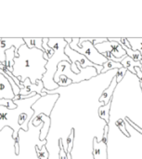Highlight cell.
<instances>
[{
  "label": "cell",
  "mask_w": 142,
  "mask_h": 159,
  "mask_svg": "<svg viewBox=\"0 0 142 159\" xmlns=\"http://www.w3.org/2000/svg\"><path fill=\"white\" fill-rule=\"evenodd\" d=\"M19 58L14 59L13 75L21 83L27 78L32 84H35L37 80H42L47 72L46 65L47 61L44 59V51L38 48H29L26 45L20 47L18 50Z\"/></svg>",
  "instance_id": "obj_1"
},
{
  "label": "cell",
  "mask_w": 142,
  "mask_h": 159,
  "mask_svg": "<svg viewBox=\"0 0 142 159\" xmlns=\"http://www.w3.org/2000/svg\"><path fill=\"white\" fill-rule=\"evenodd\" d=\"M68 44L64 38H49L48 46L55 51L52 58L47 61L46 65L47 72L43 76L44 87L47 90L53 91L59 88V85L54 81V75L58 70V64L60 61H67L71 63L69 57L65 54V48Z\"/></svg>",
  "instance_id": "obj_2"
},
{
  "label": "cell",
  "mask_w": 142,
  "mask_h": 159,
  "mask_svg": "<svg viewBox=\"0 0 142 159\" xmlns=\"http://www.w3.org/2000/svg\"><path fill=\"white\" fill-rule=\"evenodd\" d=\"M42 97L39 94H36V96L34 97V100L31 102L30 99H24V100H17V101H13L14 103L17 105L16 109L13 110H9L4 106H0V131L2 130V129L5 126H8L10 127V129H13V140L15 141V143H19V131L21 129V127L19 124V116L21 113L23 112H27V111H31L33 110V103L35 102L36 101L40 100Z\"/></svg>",
  "instance_id": "obj_3"
},
{
  "label": "cell",
  "mask_w": 142,
  "mask_h": 159,
  "mask_svg": "<svg viewBox=\"0 0 142 159\" xmlns=\"http://www.w3.org/2000/svg\"><path fill=\"white\" fill-rule=\"evenodd\" d=\"M79 39H80V37H75L73 39V42L70 44V47L72 49L86 56L89 61H91L92 63H94L96 65L103 66V64L108 61V59L105 56H103L102 54H100L91 42H89V41L83 42L82 45L80 47H78Z\"/></svg>",
  "instance_id": "obj_4"
},
{
  "label": "cell",
  "mask_w": 142,
  "mask_h": 159,
  "mask_svg": "<svg viewBox=\"0 0 142 159\" xmlns=\"http://www.w3.org/2000/svg\"><path fill=\"white\" fill-rule=\"evenodd\" d=\"M95 48H97V50L100 53V54H104V53H108L111 52L115 58L120 59L122 57L126 56V52L124 50V48H122V46L115 42V41H107L99 45H96Z\"/></svg>",
  "instance_id": "obj_5"
},
{
  "label": "cell",
  "mask_w": 142,
  "mask_h": 159,
  "mask_svg": "<svg viewBox=\"0 0 142 159\" xmlns=\"http://www.w3.org/2000/svg\"><path fill=\"white\" fill-rule=\"evenodd\" d=\"M108 125L105 126L103 138L100 142H98V139L93 140V155L95 159H108L107 157V143H108Z\"/></svg>",
  "instance_id": "obj_6"
},
{
  "label": "cell",
  "mask_w": 142,
  "mask_h": 159,
  "mask_svg": "<svg viewBox=\"0 0 142 159\" xmlns=\"http://www.w3.org/2000/svg\"><path fill=\"white\" fill-rule=\"evenodd\" d=\"M25 45L23 38H2L0 42V61L5 64L6 62V51L12 47H15L17 52L21 46Z\"/></svg>",
  "instance_id": "obj_7"
},
{
  "label": "cell",
  "mask_w": 142,
  "mask_h": 159,
  "mask_svg": "<svg viewBox=\"0 0 142 159\" xmlns=\"http://www.w3.org/2000/svg\"><path fill=\"white\" fill-rule=\"evenodd\" d=\"M22 84L24 86V89L22 90H20V96H27L33 92H35L36 94H39L41 97L47 96V93L43 92V89H45V87H44V83L42 80H37L35 84H32L31 80L29 78H27Z\"/></svg>",
  "instance_id": "obj_8"
},
{
  "label": "cell",
  "mask_w": 142,
  "mask_h": 159,
  "mask_svg": "<svg viewBox=\"0 0 142 159\" xmlns=\"http://www.w3.org/2000/svg\"><path fill=\"white\" fill-rule=\"evenodd\" d=\"M30 122L33 123V126H40L43 122H44V125H43V128L41 129L40 130V140L41 141H46V137L47 135L48 134V131L50 129V117L47 116L46 114H39L35 118L32 119Z\"/></svg>",
  "instance_id": "obj_9"
},
{
  "label": "cell",
  "mask_w": 142,
  "mask_h": 159,
  "mask_svg": "<svg viewBox=\"0 0 142 159\" xmlns=\"http://www.w3.org/2000/svg\"><path fill=\"white\" fill-rule=\"evenodd\" d=\"M14 98L15 94L9 81L4 76V75L0 74V100H14Z\"/></svg>",
  "instance_id": "obj_10"
},
{
  "label": "cell",
  "mask_w": 142,
  "mask_h": 159,
  "mask_svg": "<svg viewBox=\"0 0 142 159\" xmlns=\"http://www.w3.org/2000/svg\"><path fill=\"white\" fill-rule=\"evenodd\" d=\"M117 82H116V78H115V75L113 77L111 83H110V86L102 92L101 96L100 97V102H102L104 105L108 104L110 102H112V97H113V94L114 92V89H116V86H117Z\"/></svg>",
  "instance_id": "obj_11"
},
{
  "label": "cell",
  "mask_w": 142,
  "mask_h": 159,
  "mask_svg": "<svg viewBox=\"0 0 142 159\" xmlns=\"http://www.w3.org/2000/svg\"><path fill=\"white\" fill-rule=\"evenodd\" d=\"M19 53L17 52L15 47L10 48L9 49H7L6 51V62L5 65L7 67V69L11 72L13 74V70H14V59L15 58H19Z\"/></svg>",
  "instance_id": "obj_12"
},
{
  "label": "cell",
  "mask_w": 142,
  "mask_h": 159,
  "mask_svg": "<svg viewBox=\"0 0 142 159\" xmlns=\"http://www.w3.org/2000/svg\"><path fill=\"white\" fill-rule=\"evenodd\" d=\"M121 64H122L125 68H126L127 70H129L133 75H136L135 67H140V69L141 70L142 72L141 62H140V61H134L132 58H130V57L127 56V55L124 58V60L122 61Z\"/></svg>",
  "instance_id": "obj_13"
},
{
  "label": "cell",
  "mask_w": 142,
  "mask_h": 159,
  "mask_svg": "<svg viewBox=\"0 0 142 159\" xmlns=\"http://www.w3.org/2000/svg\"><path fill=\"white\" fill-rule=\"evenodd\" d=\"M23 39H24L25 45L29 48H38V49L44 51V48H43V40H44V38H28V37H25Z\"/></svg>",
  "instance_id": "obj_14"
},
{
  "label": "cell",
  "mask_w": 142,
  "mask_h": 159,
  "mask_svg": "<svg viewBox=\"0 0 142 159\" xmlns=\"http://www.w3.org/2000/svg\"><path fill=\"white\" fill-rule=\"evenodd\" d=\"M112 102H110L106 105H102L99 108V116L101 119L106 121V124H110V109H111Z\"/></svg>",
  "instance_id": "obj_15"
},
{
  "label": "cell",
  "mask_w": 142,
  "mask_h": 159,
  "mask_svg": "<svg viewBox=\"0 0 142 159\" xmlns=\"http://www.w3.org/2000/svg\"><path fill=\"white\" fill-rule=\"evenodd\" d=\"M48 40H49V38H44V40H43V48H44V51H45L43 57L47 61H48L50 58H52L54 53H55L53 48H51L48 46Z\"/></svg>",
  "instance_id": "obj_16"
},
{
  "label": "cell",
  "mask_w": 142,
  "mask_h": 159,
  "mask_svg": "<svg viewBox=\"0 0 142 159\" xmlns=\"http://www.w3.org/2000/svg\"><path fill=\"white\" fill-rule=\"evenodd\" d=\"M123 67H124V66H123L121 63H119V62H115V61H113L108 60V61H107V62H105V63L103 64V69H102L101 74H105V73H107V72H108V71H110V70L121 69V68H123Z\"/></svg>",
  "instance_id": "obj_17"
},
{
  "label": "cell",
  "mask_w": 142,
  "mask_h": 159,
  "mask_svg": "<svg viewBox=\"0 0 142 159\" xmlns=\"http://www.w3.org/2000/svg\"><path fill=\"white\" fill-rule=\"evenodd\" d=\"M122 48H123L124 50L126 52V55L129 56L130 58H132L134 61H140L142 60V56L140 51H138V50H133L132 48H128L126 47V46H122Z\"/></svg>",
  "instance_id": "obj_18"
},
{
  "label": "cell",
  "mask_w": 142,
  "mask_h": 159,
  "mask_svg": "<svg viewBox=\"0 0 142 159\" xmlns=\"http://www.w3.org/2000/svg\"><path fill=\"white\" fill-rule=\"evenodd\" d=\"M130 46H131V48L133 50H138L140 52L142 56V38H132V37H129L127 38Z\"/></svg>",
  "instance_id": "obj_19"
},
{
  "label": "cell",
  "mask_w": 142,
  "mask_h": 159,
  "mask_svg": "<svg viewBox=\"0 0 142 159\" xmlns=\"http://www.w3.org/2000/svg\"><path fill=\"white\" fill-rule=\"evenodd\" d=\"M35 153L39 159H48L49 157V153L46 148V145L42 147L40 145H35Z\"/></svg>",
  "instance_id": "obj_20"
},
{
  "label": "cell",
  "mask_w": 142,
  "mask_h": 159,
  "mask_svg": "<svg viewBox=\"0 0 142 159\" xmlns=\"http://www.w3.org/2000/svg\"><path fill=\"white\" fill-rule=\"evenodd\" d=\"M0 106H4L9 110H13V109L17 108V105L14 103L13 100H7V99L0 100Z\"/></svg>",
  "instance_id": "obj_21"
},
{
  "label": "cell",
  "mask_w": 142,
  "mask_h": 159,
  "mask_svg": "<svg viewBox=\"0 0 142 159\" xmlns=\"http://www.w3.org/2000/svg\"><path fill=\"white\" fill-rule=\"evenodd\" d=\"M108 40H109V41H115V42L119 43L121 46H126V47H127L128 48H131V46H130V44H129V42H128V40H127L126 37H120V38L109 37Z\"/></svg>",
  "instance_id": "obj_22"
},
{
  "label": "cell",
  "mask_w": 142,
  "mask_h": 159,
  "mask_svg": "<svg viewBox=\"0 0 142 159\" xmlns=\"http://www.w3.org/2000/svg\"><path fill=\"white\" fill-rule=\"evenodd\" d=\"M73 139H74V130H73V129L71 130V133L69 134V136H68V138H67V145H68V152H67V154L68 153H71L72 154V152H73Z\"/></svg>",
  "instance_id": "obj_23"
},
{
  "label": "cell",
  "mask_w": 142,
  "mask_h": 159,
  "mask_svg": "<svg viewBox=\"0 0 142 159\" xmlns=\"http://www.w3.org/2000/svg\"><path fill=\"white\" fill-rule=\"evenodd\" d=\"M72 83H73V81L65 75H60L59 77V83H58L59 87H67V86L71 85Z\"/></svg>",
  "instance_id": "obj_24"
},
{
  "label": "cell",
  "mask_w": 142,
  "mask_h": 159,
  "mask_svg": "<svg viewBox=\"0 0 142 159\" xmlns=\"http://www.w3.org/2000/svg\"><path fill=\"white\" fill-rule=\"evenodd\" d=\"M126 72H127V69L125 68V67H123L121 69H118V71H117V73L115 75V78H116V82L117 83H119V82L122 81V79L124 78V76H125V75H126Z\"/></svg>",
  "instance_id": "obj_25"
},
{
  "label": "cell",
  "mask_w": 142,
  "mask_h": 159,
  "mask_svg": "<svg viewBox=\"0 0 142 159\" xmlns=\"http://www.w3.org/2000/svg\"><path fill=\"white\" fill-rule=\"evenodd\" d=\"M116 124H117V127L119 128V129H120L123 133H125L126 136L129 137V133L127 132L126 128V121H125L124 119H119L118 122H117Z\"/></svg>",
  "instance_id": "obj_26"
},
{
  "label": "cell",
  "mask_w": 142,
  "mask_h": 159,
  "mask_svg": "<svg viewBox=\"0 0 142 159\" xmlns=\"http://www.w3.org/2000/svg\"><path fill=\"white\" fill-rule=\"evenodd\" d=\"M59 159H68L67 158V153L65 152L64 148H63V144H62V140L59 141Z\"/></svg>",
  "instance_id": "obj_27"
},
{
  "label": "cell",
  "mask_w": 142,
  "mask_h": 159,
  "mask_svg": "<svg viewBox=\"0 0 142 159\" xmlns=\"http://www.w3.org/2000/svg\"><path fill=\"white\" fill-rule=\"evenodd\" d=\"M135 71H136V75L140 79V89L142 91V72L141 70L140 69V67H135Z\"/></svg>",
  "instance_id": "obj_28"
},
{
  "label": "cell",
  "mask_w": 142,
  "mask_h": 159,
  "mask_svg": "<svg viewBox=\"0 0 142 159\" xmlns=\"http://www.w3.org/2000/svg\"><path fill=\"white\" fill-rule=\"evenodd\" d=\"M64 39H65L66 43L70 45V44H71V43L73 42V37H65Z\"/></svg>",
  "instance_id": "obj_29"
},
{
  "label": "cell",
  "mask_w": 142,
  "mask_h": 159,
  "mask_svg": "<svg viewBox=\"0 0 142 159\" xmlns=\"http://www.w3.org/2000/svg\"><path fill=\"white\" fill-rule=\"evenodd\" d=\"M2 41V37H0V42Z\"/></svg>",
  "instance_id": "obj_30"
}]
</instances>
